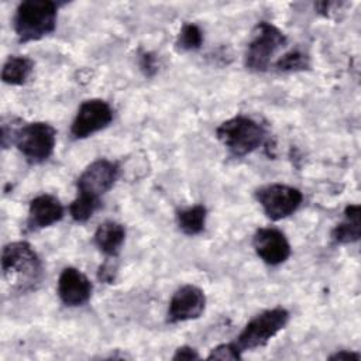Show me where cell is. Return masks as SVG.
<instances>
[{
	"instance_id": "cell-5",
	"label": "cell",
	"mask_w": 361,
	"mask_h": 361,
	"mask_svg": "<svg viewBox=\"0 0 361 361\" xmlns=\"http://www.w3.org/2000/svg\"><path fill=\"white\" fill-rule=\"evenodd\" d=\"M14 141L30 164H41L54 152L56 131L48 123L35 121L20 127Z\"/></svg>"
},
{
	"instance_id": "cell-11",
	"label": "cell",
	"mask_w": 361,
	"mask_h": 361,
	"mask_svg": "<svg viewBox=\"0 0 361 361\" xmlns=\"http://www.w3.org/2000/svg\"><path fill=\"white\" fill-rule=\"evenodd\" d=\"M257 255L269 265H279L290 255V245L285 234L274 227L257 230L252 238Z\"/></svg>"
},
{
	"instance_id": "cell-8",
	"label": "cell",
	"mask_w": 361,
	"mask_h": 361,
	"mask_svg": "<svg viewBox=\"0 0 361 361\" xmlns=\"http://www.w3.org/2000/svg\"><path fill=\"white\" fill-rule=\"evenodd\" d=\"M113 120V110L110 104L102 99H90L80 104L73 123L71 134L76 140L86 138L103 128Z\"/></svg>"
},
{
	"instance_id": "cell-25",
	"label": "cell",
	"mask_w": 361,
	"mask_h": 361,
	"mask_svg": "<svg viewBox=\"0 0 361 361\" xmlns=\"http://www.w3.org/2000/svg\"><path fill=\"white\" fill-rule=\"evenodd\" d=\"M361 358V355L358 354V353H354V351H345V350H343V351H338V353H336V354H333V355H330V360H354V361H358Z\"/></svg>"
},
{
	"instance_id": "cell-2",
	"label": "cell",
	"mask_w": 361,
	"mask_h": 361,
	"mask_svg": "<svg viewBox=\"0 0 361 361\" xmlns=\"http://www.w3.org/2000/svg\"><path fill=\"white\" fill-rule=\"evenodd\" d=\"M58 4L51 0H25L14 16V31L20 42L37 41L56 27Z\"/></svg>"
},
{
	"instance_id": "cell-14",
	"label": "cell",
	"mask_w": 361,
	"mask_h": 361,
	"mask_svg": "<svg viewBox=\"0 0 361 361\" xmlns=\"http://www.w3.org/2000/svg\"><path fill=\"white\" fill-rule=\"evenodd\" d=\"M126 230L120 223L104 221L94 233V243L100 251L109 257H114L124 243Z\"/></svg>"
},
{
	"instance_id": "cell-13",
	"label": "cell",
	"mask_w": 361,
	"mask_h": 361,
	"mask_svg": "<svg viewBox=\"0 0 361 361\" xmlns=\"http://www.w3.org/2000/svg\"><path fill=\"white\" fill-rule=\"evenodd\" d=\"M63 216L62 203L52 195H39L34 197L28 209V228L39 230L59 221Z\"/></svg>"
},
{
	"instance_id": "cell-1",
	"label": "cell",
	"mask_w": 361,
	"mask_h": 361,
	"mask_svg": "<svg viewBox=\"0 0 361 361\" xmlns=\"http://www.w3.org/2000/svg\"><path fill=\"white\" fill-rule=\"evenodd\" d=\"M1 269L6 283L16 292L34 289L42 276L41 261L25 241L10 243L3 248Z\"/></svg>"
},
{
	"instance_id": "cell-15",
	"label": "cell",
	"mask_w": 361,
	"mask_h": 361,
	"mask_svg": "<svg viewBox=\"0 0 361 361\" xmlns=\"http://www.w3.org/2000/svg\"><path fill=\"white\" fill-rule=\"evenodd\" d=\"M360 206L358 204H348L344 210L345 221L337 224L331 231V237L338 244H348L355 243L360 240L361 235V223H360Z\"/></svg>"
},
{
	"instance_id": "cell-21",
	"label": "cell",
	"mask_w": 361,
	"mask_h": 361,
	"mask_svg": "<svg viewBox=\"0 0 361 361\" xmlns=\"http://www.w3.org/2000/svg\"><path fill=\"white\" fill-rule=\"evenodd\" d=\"M241 348L235 343H226L214 347L209 354V360H240Z\"/></svg>"
},
{
	"instance_id": "cell-16",
	"label": "cell",
	"mask_w": 361,
	"mask_h": 361,
	"mask_svg": "<svg viewBox=\"0 0 361 361\" xmlns=\"http://www.w3.org/2000/svg\"><path fill=\"white\" fill-rule=\"evenodd\" d=\"M34 68V62L28 56H21V55H13L10 56L1 72V79L4 83L8 85H24Z\"/></svg>"
},
{
	"instance_id": "cell-18",
	"label": "cell",
	"mask_w": 361,
	"mask_h": 361,
	"mask_svg": "<svg viewBox=\"0 0 361 361\" xmlns=\"http://www.w3.org/2000/svg\"><path fill=\"white\" fill-rule=\"evenodd\" d=\"M99 206H100L99 197L79 193L78 197L71 203L69 213L75 221L85 223L93 216V213L99 209Z\"/></svg>"
},
{
	"instance_id": "cell-4",
	"label": "cell",
	"mask_w": 361,
	"mask_h": 361,
	"mask_svg": "<svg viewBox=\"0 0 361 361\" xmlns=\"http://www.w3.org/2000/svg\"><path fill=\"white\" fill-rule=\"evenodd\" d=\"M289 313L283 307L268 309L254 319L240 333L235 344L241 350H254L265 345L272 337H275L288 323Z\"/></svg>"
},
{
	"instance_id": "cell-19",
	"label": "cell",
	"mask_w": 361,
	"mask_h": 361,
	"mask_svg": "<svg viewBox=\"0 0 361 361\" xmlns=\"http://www.w3.org/2000/svg\"><path fill=\"white\" fill-rule=\"evenodd\" d=\"M202 44H203V32L196 24L189 23L180 28L176 39L178 48L183 51H195V49H199Z\"/></svg>"
},
{
	"instance_id": "cell-20",
	"label": "cell",
	"mask_w": 361,
	"mask_h": 361,
	"mask_svg": "<svg viewBox=\"0 0 361 361\" xmlns=\"http://www.w3.org/2000/svg\"><path fill=\"white\" fill-rule=\"evenodd\" d=\"M309 65H310L309 56L299 49H293V51L285 54L283 56H281L276 61L275 68L281 72H292V71L307 69Z\"/></svg>"
},
{
	"instance_id": "cell-22",
	"label": "cell",
	"mask_w": 361,
	"mask_h": 361,
	"mask_svg": "<svg viewBox=\"0 0 361 361\" xmlns=\"http://www.w3.org/2000/svg\"><path fill=\"white\" fill-rule=\"evenodd\" d=\"M140 66L141 71L147 75V76H152L157 72V61L155 56L149 52H144L140 56Z\"/></svg>"
},
{
	"instance_id": "cell-9",
	"label": "cell",
	"mask_w": 361,
	"mask_h": 361,
	"mask_svg": "<svg viewBox=\"0 0 361 361\" xmlns=\"http://www.w3.org/2000/svg\"><path fill=\"white\" fill-rule=\"evenodd\" d=\"M120 168L109 159H97L92 162L78 179V192L99 197L111 189L118 178Z\"/></svg>"
},
{
	"instance_id": "cell-3",
	"label": "cell",
	"mask_w": 361,
	"mask_h": 361,
	"mask_svg": "<svg viewBox=\"0 0 361 361\" xmlns=\"http://www.w3.org/2000/svg\"><path fill=\"white\" fill-rule=\"evenodd\" d=\"M217 138L235 157L255 151L264 141L262 126L247 116H235L223 121L216 130Z\"/></svg>"
},
{
	"instance_id": "cell-24",
	"label": "cell",
	"mask_w": 361,
	"mask_h": 361,
	"mask_svg": "<svg viewBox=\"0 0 361 361\" xmlns=\"http://www.w3.org/2000/svg\"><path fill=\"white\" fill-rule=\"evenodd\" d=\"M114 272H116V268L113 267V264L107 261L99 268V279L103 282H111L114 279Z\"/></svg>"
},
{
	"instance_id": "cell-7",
	"label": "cell",
	"mask_w": 361,
	"mask_h": 361,
	"mask_svg": "<svg viewBox=\"0 0 361 361\" xmlns=\"http://www.w3.org/2000/svg\"><path fill=\"white\" fill-rule=\"evenodd\" d=\"M255 197L267 217L274 221L293 214L303 200L299 189L282 183H271L259 188L255 192Z\"/></svg>"
},
{
	"instance_id": "cell-23",
	"label": "cell",
	"mask_w": 361,
	"mask_h": 361,
	"mask_svg": "<svg viewBox=\"0 0 361 361\" xmlns=\"http://www.w3.org/2000/svg\"><path fill=\"white\" fill-rule=\"evenodd\" d=\"M197 358H199V354L196 353L195 348H192L189 345H182V347L176 348V351H175V354L172 357V360H175V361H178V360H188V361H190V360H197Z\"/></svg>"
},
{
	"instance_id": "cell-10",
	"label": "cell",
	"mask_w": 361,
	"mask_h": 361,
	"mask_svg": "<svg viewBox=\"0 0 361 361\" xmlns=\"http://www.w3.org/2000/svg\"><path fill=\"white\" fill-rule=\"evenodd\" d=\"M204 292L195 285H183L171 298L168 307V322L179 323L197 319L204 312Z\"/></svg>"
},
{
	"instance_id": "cell-6",
	"label": "cell",
	"mask_w": 361,
	"mask_h": 361,
	"mask_svg": "<svg viewBox=\"0 0 361 361\" xmlns=\"http://www.w3.org/2000/svg\"><path fill=\"white\" fill-rule=\"evenodd\" d=\"M286 37L283 32L271 23L261 21L250 41L245 52V66L254 72L267 71L274 54L283 47Z\"/></svg>"
},
{
	"instance_id": "cell-12",
	"label": "cell",
	"mask_w": 361,
	"mask_h": 361,
	"mask_svg": "<svg viewBox=\"0 0 361 361\" xmlns=\"http://www.w3.org/2000/svg\"><path fill=\"white\" fill-rule=\"evenodd\" d=\"M58 295L66 306H80L89 300L92 283L79 269L68 267L59 275Z\"/></svg>"
},
{
	"instance_id": "cell-17",
	"label": "cell",
	"mask_w": 361,
	"mask_h": 361,
	"mask_svg": "<svg viewBox=\"0 0 361 361\" xmlns=\"http://www.w3.org/2000/svg\"><path fill=\"white\" fill-rule=\"evenodd\" d=\"M206 207L202 204H195L192 207L183 209L176 214V221L179 228L188 234L195 235L203 231L206 224Z\"/></svg>"
}]
</instances>
